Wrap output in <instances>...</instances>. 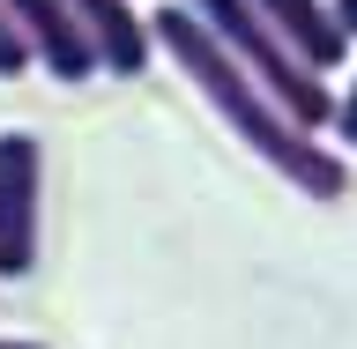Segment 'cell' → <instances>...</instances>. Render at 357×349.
<instances>
[{"label": "cell", "instance_id": "ba28073f", "mask_svg": "<svg viewBox=\"0 0 357 349\" xmlns=\"http://www.w3.org/2000/svg\"><path fill=\"white\" fill-rule=\"evenodd\" d=\"M335 134H342V149H357V75L342 89V111H335Z\"/></svg>", "mask_w": 357, "mask_h": 349}, {"label": "cell", "instance_id": "7a4b0ae2", "mask_svg": "<svg viewBox=\"0 0 357 349\" xmlns=\"http://www.w3.org/2000/svg\"><path fill=\"white\" fill-rule=\"evenodd\" d=\"M186 8H194V15L208 22V30H216L231 52H238V67H245V75H253V82H261V89H268V97H275V104H283L305 134L335 127L342 97L328 89V75H320V67L298 60V45H290L283 30H275V22L253 8V0H186Z\"/></svg>", "mask_w": 357, "mask_h": 349}, {"label": "cell", "instance_id": "9c48e42d", "mask_svg": "<svg viewBox=\"0 0 357 349\" xmlns=\"http://www.w3.org/2000/svg\"><path fill=\"white\" fill-rule=\"evenodd\" d=\"M328 15L342 22V38H357V0H328Z\"/></svg>", "mask_w": 357, "mask_h": 349}, {"label": "cell", "instance_id": "52a82bcc", "mask_svg": "<svg viewBox=\"0 0 357 349\" xmlns=\"http://www.w3.org/2000/svg\"><path fill=\"white\" fill-rule=\"evenodd\" d=\"M22 67H30V38H22V22H15V8L0 0V82H15Z\"/></svg>", "mask_w": 357, "mask_h": 349}, {"label": "cell", "instance_id": "5b68a950", "mask_svg": "<svg viewBox=\"0 0 357 349\" xmlns=\"http://www.w3.org/2000/svg\"><path fill=\"white\" fill-rule=\"evenodd\" d=\"M75 15H82L89 45H97V67L134 82V75H149L156 60V30L134 15V0H75Z\"/></svg>", "mask_w": 357, "mask_h": 349}, {"label": "cell", "instance_id": "3957f363", "mask_svg": "<svg viewBox=\"0 0 357 349\" xmlns=\"http://www.w3.org/2000/svg\"><path fill=\"white\" fill-rule=\"evenodd\" d=\"M38 216H45V149L38 134H0V283L38 267Z\"/></svg>", "mask_w": 357, "mask_h": 349}, {"label": "cell", "instance_id": "277c9868", "mask_svg": "<svg viewBox=\"0 0 357 349\" xmlns=\"http://www.w3.org/2000/svg\"><path fill=\"white\" fill-rule=\"evenodd\" d=\"M8 8H15L22 38H30V60H45V75H60V82L97 75V45H89L75 0H8Z\"/></svg>", "mask_w": 357, "mask_h": 349}, {"label": "cell", "instance_id": "30bf717a", "mask_svg": "<svg viewBox=\"0 0 357 349\" xmlns=\"http://www.w3.org/2000/svg\"><path fill=\"white\" fill-rule=\"evenodd\" d=\"M0 349H45V342H0Z\"/></svg>", "mask_w": 357, "mask_h": 349}, {"label": "cell", "instance_id": "8992f818", "mask_svg": "<svg viewBox=\"0 0 357 349\" xmlns=\"http://www.w3.org/2000/svg\"><path fill=\"white\" fill-rule=\"evenodd\" d=\"M253 8H261V15L298 45V60L320 67V75H328V67L342 60V45H350V38H342V22L328 15V0H253Z\"/></svg>", "mask_w": 357, "mask_h": 349}, {"label": "cell", "instance_id": "6da1fadb", "mask_svg": "<svg viewBox=\"0 0 357 349\" xmlns=\"http://www.w3.org/2000/svg\"><path fill=\"white\" fill-rule=\"evenodd\" d=\"M149 30H156V45H164V60H172L178 75H186V82H194L201 97L223 111V127L238 134V141L261 156L268 171H283L305 201H335L342 186H350L342 156H335L320 134H305V127H298V119H290V111L275 104V97L253 82V75H245V67H238V52H231V45H223L216 30H208V22L186 8V0L156 8V22H149Z\"/></svg>", "mask_w": 357, "mask_h": 349}]
</instances>
